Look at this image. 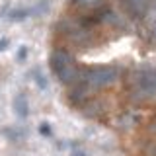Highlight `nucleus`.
<instances>
[{"instance_id": "nucleus-5", "label": "nucleus", "mask_w": 156, "mask_h": 156, "mask_svg": "<svg viewBox=\"0 0 156 156\" xmlns=\"http://www.w3.org/2000/svg\"><path fill=\"white\" fill-rule=\"evenodd\" d=\"M33 76H35V80H37V86L45 90V88H47V82H45V78H43L41 72H39V70H33Z\"/></svg>"}, {"instance_id": "nucleus-8", "label": "nucleus", "mask_w": 156, "mask_h": 156, "mask_svg": "<svg viewBox=\"0 0 156 156\" xmlns=\"http://www.w3.org/2000/svg\"><path fill=\"white\" fill-rule=\"evenodd\" d=\"M8 43H10L8 39H0V51H2V49H6V47H8Z\"/></svg>"}, {"instance_id": "nucleus-7", "label": "nucleus", "mask_w": 156, "mask_h": 156, "mask_svg": "<svg viewBox=\"0 0 156 156\" xmlns=\"http://www.w3.org/2000/svg\"><path fill=\"white\" fill-rule=\"evenodd\" d=\"M26 55H27V49L22 47V49H20V53H18V61H23V58H26Z\"/></svg>"}, {"instance_id": "nucleus-3", "label": "nucleus", "mask_w": 156, "mask_h": 156, "mask_svg": "<svg viewBox=\"0 0 156 156\" xmlns=\"http://www.w3.org/2000/svg\"><path fill=\"white\" fill-rule=\"evenodd\" d=\"M14 111L20 119H26L27 113H29V105H27V98L23 94H18L14 98Z\"/></svg>"}, {"instance_id": "nucleus-4", "label": "nucleus", "mask_w": 156, "mask_h": 156, "mask_svg": "<svg viewBox=\"0 0 156 156\" xmlns=\"http://www.w3.org/2000/svg\"><path fill=\"white\" fill-rule=\"evenodd\" d=\"M27 14H29V10H14L12 14H10V20H23V18H27Z\"/></svg>"}, {"instance_id": "nucleus-1", "label": "nucleus", "mask_w": 156, "mask_h": 156, "mask_svg": "<svg viewBox=\"0 0 156 156\" xmlns=\"http://www.w3.org/2000/svg\"><path fill=\"white\" fill-rule=\"evenodd\" d=\"M49 65H51V70L57 74V78L62 84H74L80 78V70L74 65V58L65 49L53 51L51 57H49Z\"/></svg>"}, {"instance_id": "nucleus-2", "label": "nucleus", "mask_w": 156, "mask_h": 156, "mask_svg": "<svg viewBox=\"0 0 156 156\" xmlns=\"http://www.w3.org/2000/svg\"><path fill=\"white\" fill-rule=\"evenodd\" d=\"M117 74V66H92V68H84L80 72V80L86 86H94V88H104L109 86L111 82H115Z\"/></svg>"}, {"instance_id": "nucleus-6", "label": "nucleus", "mask_w": 156, "mask_h": 156, "mask_svg": "<svg viewBox=\"0 0 156 156\" xmlns=\"http://www.w3.org/2000/svg\"><path fill=\"white\" fill-rule=\"evenodd\" d=\"M39 131H41V135H51V127H49V123H43Z\"/></svg>"}]
</instances>
